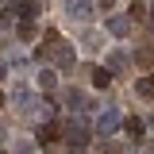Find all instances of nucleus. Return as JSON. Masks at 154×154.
<instances>
[{
  "label": "nucleus",
  "instance_id": "1",
  "mask_svg": "<svg viewBox=\"0 0 154 154\" xmlns=\"http://www.w3.org/2000/svg\"><path fill=\"white\" fill-rule=\"evenodd\" d=\"M119 127H123V116H119V108H104V112L96 116V135H100V139H112Z\"/></svg>",
  "mask_w": 154,
  "mask_h": 154
},
{
  "label": "nucleus",
  "instance_id": "2",
  "mask_svg": "<svg viewBox=\"0 0 154 154\" xmlns=\"http://www.w3.org/2000/svg\"><path fill=\"white\" fill-rule=\"evenodd\" d=\"M42 46H46V42H42ZM42 58H54V66L69 69L77 54H73V46H69V42H54V46H46V50H42Z\"/></svg>",
  "mask_w": 154,
  "mask_h": 154
},
{
  "label": "nucleus",
  "instance_id": "3",
  "mask_svg": "<svg viewBox=\"0 0 154 154\" xmlns=\"http://www.w3.org/2000/svg\"><path fill=\"white\" fill-rule=\"evenodd\" d=\"M66 16L73 23H89L93 19V0H66Z\"/></svg>",
  "mask_w": 154,
  "mask_h": 154
},
{
  "label": "nucleus",
  "instance_id": "4",
  "mask_svg": "<svg viewBox=\"0 0 154 154\" xmlns=\"http://www.w3.org/2000/svg\"><path fill=\"white\" fill-rule=\"evenodd\" d=\"M66 143H69V146H85V143H89V127L73 119V123L66 127Z\"/></svg>",
  "mask_w": 154,
  "mask_h": 154
},
{
  "label": "nucleus",
  "instance_id": "5",
  "mask_svg": "<svg viewBox=\"0 0 154 154\" xmlns=\"http://www.w3.org/2000/svg\"><path fill=\"white\" fill-rule=\"evenodd\" d=\"M108 31H112L116 38H127L131 35V19L127 16H108Z\"/></svg>",
  "mask_w": 154,
  "mask_h": 154
},
{
  "label": "nucleus",
  "instance_id": "6",
  "mask_svg": "<svg viewBox=\"0 0 154 154\" xmlns=\"http://www.w3.org/2000/svg\"><path fill=\"white\" fill-rule=\"evenodd\" d=\"M104 69H108V73H123V69H127V54H123V50H112V54H108V66H104Z\"/></svg>",
  "mask_w": 154,
  "mask_h": 154
},
{
  "label": "nucleus",
  "instance_id": "7",
  "mask_svg": "<svg viewBox=\"0 0 154 154\" xmlns=\"http://www.w3.org/2000/svg\"><path fill=\"white\" fill-rule=\"evenodd\" d=\"M16 16L31 23V19H38V4H31V0H19V4H16Z\"/></svg>",
  "mask_w": 154,
  "mask_h": 154
},
{
  "label": "nucleus",
  "instance_id": "8",
  "mask_svg": "<svg viewBox=\"0 0 154 154\" xmlns=\"http://www.w3.org/2000/svg\"><path fill=\"white\" fill-rule=\"evenodd\" d=\"M12 100H16L19 108H23V112H31V104H35V96H31V89H23V85H19L16 93H12Z\"/></svg>",
  "mask_w": 154,
  "mask_h": 154
},
{
  "label": "nucleus",
  "instance_id": "9",
  "mask_svg": "<svg viewBox=\"0 0 154 154\" xmlns=\"http://www.w3.org/2000/svg\"><path fill=\"white\" fill-rule=\"evenodd\" d=\"M66 104H69V108H77V112H81V108L89 104V96L81 93V89H66Z\"/></svg>",
  "mask_w": 154,
  "mask_h": 154
},
{
  "label": "nucleus",
  "instance_id": "10",
  "mask_svg": "<svg viewBox=\"0 0 154 154\" xmlns=\"http://www.w3.org/2000/svg\"><path fill=\"white\" fill-rule=\"evenodd\" d=\"M54 85H58V73H54V69H50V66H46V69L38 73V89H42V93H50Z\"/></svg>",
  "mask_w": 154,
  "mask_h": 154
},
{
  "label": "nucleus",
  "instance_id": "11",
  "mask_svg": "<svg viewBox=\"0 0 154 154\" xmlns=\"http://www.w3.org/2000/svg\"><path fill=\"white\" fill-rule=\"evenodd\" d=\"M93 85H96V89H108V85H112V73H108L104 66H100V69H93Z\"/></svg>",
  "mask_w": 154,
  "mask_h": 154
},
{
  "label": "nucleus",
  "instance_id": "12",
  "mask_svg": "<svg viewBox=\"0 0 154 154\" xmlns=\"http://www.w3.org/2000/svg\"><path fill=\"white\" fill-rule=\"evenodd\" d=\"M123 127H127V135H135V139H143V119H139V116H131V119H123Z\"/></svg>",
  "mask_w": 154,
  "mask_h": 154
},
{
  "label": "nucleus",
  "instance_id": "13",
  "mask_svg": "<svg viewBox=\"0 0 154 154\" xmlns=\"http://www.w3.org/2000/svg\"><path fill=\"white\" fill-rule=\"evenodd\" d=\"M135 62H139L143 69H146V66H154V46H143V50L135 54Z\"/></svg>",
  "mask_w": 154,
  "mask_h": 154
},
{
  "label": "nucleus",
  "instance_id": "14",
  "mask_svg": "<svg viewBox=\"0 0 154 154\" xmlns=\"http://www.w3.org/2000/svg\"><path fill=\"white\" fill-rule=\"evenodd\" d=\"M135 93L139 96H154L150 93V77H139V81H135Z\"/></svg>",
  "mask_w": 154,
  "mask_h": 154
},
{
  "label": "nucleus",
  "instance_id": "15",
  "mask_svg": "<svg viewBox=\"0 0 154 154\" xmlns=\"http://www.w3.org/2000/svg\"><path fill=\"white\" fill-rule=\"evenodd\" d=\"M19 38H23V42H27V38H35V27H31V23H27V19H23V23H19V31H16Z\"/></svg>",
  "mask_w": 154,
  "mask_h": 154
},
{
  "label": "nucleus",
  "instance_id": "16",
  "mask_svg": "<svg viewBox=\"0 0 154 154\" xmlns=\"http://www.w3.org/2000/svg\"><path fill=\"white\" fill-rule=\"evenodd\" d=\"M38 139H42V143H54L58 131H54V127H42V131H38Z\"/></svg>",
  "mask_w": 154,
  "mask_h": 154
},
{
  "label": "nucleus",
  "instance_id": "17",
  "mask_svg": "<svg viewBox=\"0 0 154 154\" xmlns=\"http://www.w3.org/2000/svg\"><path fill=\"white\" fill-rule=\"evenodd\" d=\"M16 154H35V146L31 143H16Z\"/></svg>",
  "mask_w": 154,
  "mask_h": 154
},
{
  "label": "nucleus",
  "instance_id": "18",
  "mask_svg": "<svg viewBox=\"0 0 154 154\" xmlns=\"http://www.w3.org/2000/svg\"><path fill=\"white\" fill-rule=\"evenodd\" d=\"M104 154H119V146H116V143H108V146H104Z\"/></svg>",
  "mask_w": 154,
  "mask_h": 154
},
{
  "label": "nucleus",
  "instance_id": "19",
  "mask_svg": "<svg viewBox=\"0 0 154 154\" xmlns=\"http://www.w3.org/2000/svg\"><path fill=\"white\" fill-rule=\"evenodd\" d=\"M4 73H8V62H0V81H4Z\"/></svg>",
  "mask_w": 154,
  "mask_h": 154
},
{
  "label": "nucleus",
  "instance_id": "20",
  "mask_svg": "<svg viewBox=\"0 0 154 154\" xmlns=\"http://www.w3.org/2000/svg\"><path fill=\"white\" fill-rule=\"evenodd\" d=\"M0 108H4V93H0Z\"/></svg>",
  "mask_w": 154,
  "mask_h": 154
},
{
  "label": "nucleus",
  "instance_id": "21",
  "mask_svg": "<svg viewBox=\"0 0 154 154\" xmlns=\"http://www.w3.org/2000/svg\"><path fill=\"white\" fill-rule=\"evenodd\" d=\"M150 93H154V77H150Z\"/></svg>",
  "mask_w": 154,
  "mask_h": 154
},
{
  "label": "nucleus",
  "instance_id": "22",
  "mask_svg": "<svg viewBox=\"0 0 154 154\" xmlns=\"http://www.w3.org/2000/svg\"><path fill=\"white\" fill-rule=\"evenodd\" d=\"M0 143H4V131H0Z\"/></svg>",
  "mask_w": 154,
  "mask_h": 154
},
{
  "label": "nucleus",
  "instance_id": "23",
  "mask_svg": "<svg viewBox=\"0 0 154 154\" xmlns=\"http://www.w3.org/2000/svg\"><path fill=\"white\" fill-rule=\"evenodd\" d=\"M143 154H150V150H143Z\"/></svg>",
  "mask_w": 154,
  "mask_h": 154
},
{
  "label": "nucleus",
  "instance_id": "24",
  "mask_svg": "<svg viewBox=\"0 0 154 154\" xmlns=\"http://www.w3.org/2000/svg\"><path fill=\"white\" fill-rule=\"evenodd\" d=\"M8 4H12V0H8Z\"/></svg>",
  "mask_w": 154,
  "mask_h": 154
}]
</instances>
